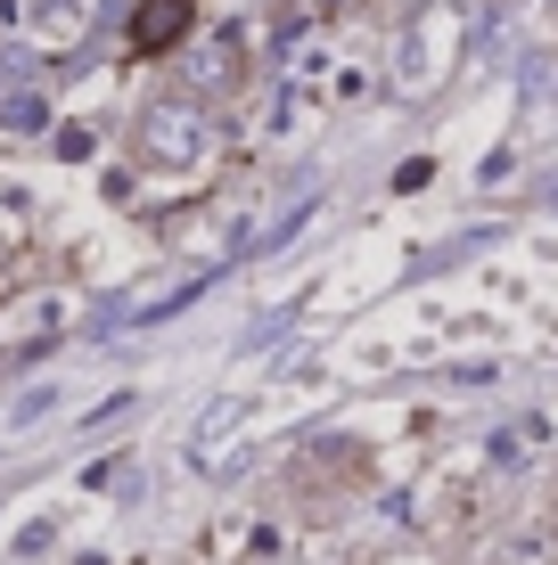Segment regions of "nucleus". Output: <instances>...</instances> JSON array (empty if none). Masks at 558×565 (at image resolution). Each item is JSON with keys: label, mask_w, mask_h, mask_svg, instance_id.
<instances>
[{"label": "nucleus", "mask_w": 558, "mask_h": 565, "mask_svg": "<svg viewBox=\"0 0 558 565\" xmlns=\"http://www.w3.org/2000/svg\"><path fill=\"white\" fill-rule=\"evenodd\" d=\"M189 25V0H148L140 9V42L148 50H165V33H181Z\"/></svg>", "instance_id": "1"}]
</instances>
